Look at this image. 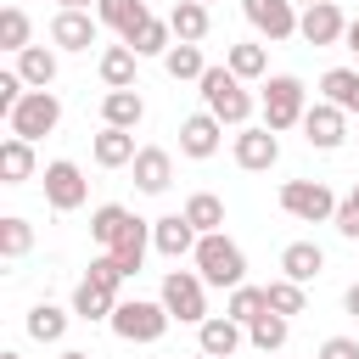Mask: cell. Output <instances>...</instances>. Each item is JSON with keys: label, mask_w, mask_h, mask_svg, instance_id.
<instances>
[{"label": "cell", "mask_w": 359, "mask_h": 359, "mask_svg": "<svg viewBox=\"0 0 359 359\" xmlns=\"http://www.w3.org/2000/svg\"><path fill=\"white\" fill-rule=\"evenodd\" d=\"M191 258H196V275H202L208 286H241V280H247V252H241L224 230L202 236Z\"/></svg>", "instance_id": "6da1fadb"}, {"label": "cell", "mask_w": 359, "mask_h": 359, "mask_svg": "<svg viewBox=\"0 0 359 359\" xmlns=\"http://www.w3.org/2000/svg\"><path fill=\"white\" fill-rule=\"evenodd\" d=\"M196 84H202V101H208V112H213L219 123H247V118H252V95L241 90V79H236L230 67H208Z\"/></svg>", "instance_id": "7a4b0ae2"}, {"label": "cell", "mask_w": 359, "mask_h": 359, "mask_svg": "<svg viewBox=\"0 0 359 359\" xmlns=\"http://www.w3.org/2000/svg\"><path fill=\"white\" fill-rule=\"evenodd\" d=\"M303 112H309V90H303V79H292V73H275V79L264 84V123L280 135V129L303 123Z\"/></svg>", "instance_id": "3957f363"}, {"label": "cell", "mask_w": 359, "mask_h": 359, "mask_svg": "<svg viewBox=\"0 0 359 359\" xmlns=\"http://www.w3.org/2000/svg\"><path fill=\"white\" fill-rule=\"evenodd\" d=\"M208 280L196 275V269H168L163 275V309L174 314V320H185V325H202L208 320V292H202Z\"/></svg>", "instance_id": "277c9868"}, {"label": "cell", "mask_w": 359, "mask_h": 359, "mask_svg": "<svg viewBox=\"0 0 359 359\" xmlns=\"http://www.w3.org/2000/svg\"><path fill=\"white\" fill-rule=\"evenodd\" d=\"M168 320H174V314L163 309V297H157V303H146V297H135V303H118L107 325H112V331H118L123 342H157V337L168 331Z\"/></svg>", "instance_id": "5b68a950"}, {"label": "cell", "mask_w": 359, "mask_h": 359, "mask_svg": "<svg viewBox=\"0 0 359 359\" xmlns=\"http://www.w3.org/2000/svg\"><path fill=\"white\" fill-rule=\"evenodd\" d=\"M6 123H11V135H22V140L50 135V129L62 123V101H56V90H28V95L6 112Z\"/></svg>", "instance_id": "8992f818"}, {"label": "cell", "mask_w": 359, "mask_h": 359, "mask_svg": "<svg viewBox=\"0 0 359 359\" xmlns=\"http://www.w3.org/2000/svg\"><path fill=\"white\" fill-rule=\"evenodd\" d=\"M280 208H286L292 219H303V224L337 219V196H331L320 180H286V185H280Z\"/></svg>", "instance_id": "52a82bcc"}, {"label": "cell", "mask_w": 359, "mask_h": 359, "mask_svg": "<svg viewBox=\"0 0 359 359\" xmlns=\"http://www.w3.org/2000/svg\"><path fill=\"white\" fill-rule=\"evenodd\" d=\"M84 196H90V185H84L79 163H67V157L45 163V202H50L56 213H73V208H84Z\"/></svg>", "instance_id": "ba28073f"}, {"label": "cell", "mask_w": 359, "mask_h": 359, "mask_svg": "<svg viewBox=\"0 0 359 359\" xmlns=\"http://www.w3.org/2000/svg\"><path fill=\"white\" fill-rule=\"evenodd\" d=\"M303 140L320 146V151H337V146L348 140V112H342L337 101H314V107L303 112Z\"/></svg>", "instance_id": "9c48e42d"}, {"label": "cell", "mask_w": 359, "mask_h": 359, "mask_svg": "<svg viewBox=\"0 0 359 359\" xmlns=\"http://www.w3.org/2000/svg\"><path fill=\"white\" fill-rule=\"evenodd\" d=\"M196 241H202V230L185 219V213H163V219H151V247L163 252V258H185V252H196Z\"/></svg>", "instance_id": "30bf717a"}, {"label": "cell", "mask_w": 359, "mask_h": 359, "mask_svg": "<svg viewBox=\"0 0 359 359\" xmlns=\"http://www.w3.org/2000/svg\"><path fill=\"white\" fill-rule=\"evenodd\" d=\"M241 11H247V22H252L264 39H292V34H297L292 0H241Z\"/></svg>", "instance_id": "8fae6325"}, {"label": "cell", "mask_w": 359, "mask_h": 359, "mask_svg": "<svg viewBox=\"0 0 359 359\" xmlns=\"http://www.w3.org/2000/svg\"><path fill=\"white\" fill-rule=\"evenodd\" d=\"M297 34H303L309 45H337V39H348V17H342L331 0H314V6L297 17Z\"/></svg>", "instance_id": "7c38bea8"}, {"label": "cell", "mask_w": 359, "mask_h": 359, "mask_svg": "<svg viewBox=\"0 0 359 359\" xmlns=\"http://www.w3.org/2000/svg\"><path fill=\"white\" fill-rule=\"evenodd\" d=\"M236 163H241L247 174L275 168V163H280V140H275V129H269V123H264V129H241V135H236Z\"/></svg>", "instance_id": "4fadbf2b"}, {"label": "cell", "mask_w": 359, "mask_h": 359, "mask_svg": "<svg viewBox=\"0 0 359 359\" xmlns=\"http://www.w3.org/2000/svg\"><path fill=\"white\" fill-rule=\"evenodd\" d=\"M50 39L62 45V50H90L95 39H101V17H90V11H56V22H50Z\"/></svg>", "instance_id": "5bb4252c"}, {"label": "cell", "mask_w": 359, "mask_h": 359, "mask_svg": "<svg viewBox=\"0 0 359 359\" xmlns=\"http://www.w3.org/2000/svg\"><path fill=\"white\" fill-rule=\"evenodd\" d=\"M135 185H140L146 196H163V191L174 185V157H168L163 146H140V151H135Z\"/></svg>", "instance_id": "9a60e30c"}, {"label": "cell", "mask_w": 359, "mask_h": 359, "mask_svg": "<svg viewBox=\"0 0 359 359\" xmlns=\"http://www.w3.org/2000/svg\"><path fill=\"white\" fill-rule=\"evenodd\" d=\"M219 129H224V123H219L213 112H191V118L180 123V151L196 157V163L213 157V151H219Z\"/></svg>", "instance_id": "2e32d148"}, {"label": "cell", "mask_w": 359, "mask_h": 359, "mask_svg": "<svg viewBox=\"0 0 359 359\" xmlns=\"http://www.w3.org/2000/svg\"><path fill=\"white\" fill-rule=\"evenodd\" d=\"M196 348L213 353V359H230V353L241 348V320H230V314H208V320L196 325Z\"/></svg>", "instance_id": "e0dca14e"}, {"label": "cell", "mask_w": 359, "mask_h": 359, "mask_svg": "<svg viewBox=\"0 0 359 359\" xmlns=\"http://www.w3.org/2000/svg\"><path fill=\"white\" fill-rule=\"evenodd\" d=\"M146 247H151V224H146V219H129V224H123V236H118L107 252L118 258V269H123V275H140V264H146Z\"/></svg>", "instance_id": "ac0fdd59"}, {"label": "cell", "mask_w": 359, "mask_h": 359, "mask_svg": "<svg viewBox=\"0 0 359 359\" xmlns=\"http://www.w3.org/2000/svg\"><path fill=\"white\" fill-rule=\"evenodd\" d=\"M112 309H118V286L84 275L79 292H73V314H79V320H112Z\"/></svg>", "instance_id": "d6986e66"}, {"label": "cell", "mask_w": 359, "mask_h": 359, "mask_svg": "<svg viewBox=\"0 0 359 359\" xmlns=\"http://www.w3.org/2000/svg\"><path fill=\"white\" fill-rule=\"evenodd\" d=\"M280 269H286V280H297V286H309L320 269H325V252L314 247V241H292L286 252H280Z\"/></svg>", "instance_id": "ffe728a7"}, {"label": "cell", "mask_w": 359, "mask_h": 359, "mask_svg": "<svg viewBox=\"0 0 359 359\" xmlns=\"http://www.w3.org/2000/svg\"><path fill=\"white\" fill-rule=\"evenodd\" d=\"M168 28H174V39H185V45H202V39H208V6H202V0H174V11H168Z\"/></svg>", "instance_id": "44dd1931"}, {"label": "cell", "mask_w": 359, "mask_h": 359, "mask_svg": "<svg viewBox=\"0 0 359 359\" xmlns=\"http://www.w3.org/2000/svg\"><path fill=\"white\" fill-rule=\"evenodd\" d=\"M95 17H101L112 34H123V39H129L151 11H146V0H95Z\"/></svg>", "instance_id": "7402d4cb"}, {"label": "cell", "mask_w": 359, "mask_h": 359, "mask_svg": "<svg viewBox=\"0 0 359 359\" xmlns=\"http://www.w3.org/2000/svg\"><path fill=\"white\" fill-rule=\"evenodd\" d=\"M17 73H22L28 90H50V79H56V50H45V45L17 50Z\"/></svg>", "instance_id": "603a6c76"}, {"label": "cell", "mask_w": 359, "mask_h": 359, "mask_svg": "<svg viewBox=\"0 0 359 359\" xmlns=\"http://www.w3.org/2000/svg\"><path fill=\"white\" fill-rule=\"evenodd\" d=\"M95 163H101V168H123V163H135V135L118 129V123H107V129L95 135Z\"/></svg>", "instance_id": "cb8c5ba5"}, {"label": "cell", "mask_w": 359, "mask_h": 359, "mask_svg": "<svg viewBox=\"0 0 359 359\" xmlns=\"http://www.w3.org/2000/svg\"><path fill=\"white\" fill-rule=\"evenodd\" d=\"M135 50L129 45H107L101 50V79H107V90H135Z\"/></svg>", "instance_id": "d4e9b609"}, {"label": "cell", "mask_w": 359, "mask_h": 359, "mask_svg": "<svg viewBox=\"0 0 359 359\" xmlns=\"http://www.w3.org/2000/svg\"><path fill=\"white\" fill-rule=\"evenodd\" d=\"M101 118H107V123H118V129H135V123L146 118V101H140V90H107V101H101Z\"/></svg>", "instance_id": "484cf974"}, {"label": "cell", "mask_w": 359, "mask_h": 359, "mask_svg": "<svg viewBox=\"0 0 359 359\" xmlns=\"http://www.w3.org/2000/svg\"><path fill=\"white\" fill-rule=\"evenodd\" d=\"M0 174H6V185H22V180H34V140L11 135V140L0 146Z\"/></svg>", "instance_id": "4316f807"}, {"label": "cell", "mask_w": 359, "mask_h": 359, "mask_svg": "<svg viewBox=\"0 0 359 359\" xmlns=\"http://www.w3.org/2000/svg\"><path fill=\"white\" fill-rule=\"evenodd\" d=\"M320 90H325V101H337L342 112H359V67H331V73L320 79Z\"/></svg>", "instance_id": "83f0119b"}, {"label": "cell", "mask_w": 359, "mask_h": 359, "mask_svg": "<svg viewBox=\"0 0 359 359\" xmlns=\"http://www.w3.org/2000/svg\"><path fill=\"white\" fill-rule=\"evenodd\" d=\"M168 39H174V28H168V22H157V17H146L123 45H129L135 56H168Z\"/></svg>", "instance_id": "f1b7e54d"}, {"label": "cell", "mask_w": 359, "mask_h": 359, "mask_svg": "<svg viewBox=\"0 0 359 359\" xmlns=\"http://www.w3.org/2000/svg\"><path fill=\"white\" fill-rule=\"evenodd\" d=\"M286 331H292V325H286V314H275V309H264V314L247 325V337H252V348H258V353L286 348Z\"/></svg>", "instance_id": "f546056e"}, {"label": "cell", "mask_w": 359, "mask_h": 359, "mask_svg": "<svg viewBox=\"0 0 359 359\" xmlns=\"http://www.w3.org/2000/svg\"><path fill=\"white\" fill-rule=\"evenodd\" d=\"M264 309H269V297H264V286H247V280H241V286H230V303H224V314H230V320H241V325H252V320H258Z\"/></svg>", "instance_id": "4dcf8cb0"}, {"label": "cell", "mask_w": 359, "mask_h": 359, "mask_svg": "<svg viewBox=\"0 0 359 359\" xmlns=\"http://www.w3.org/2000/svg\"><path fill=\"white\" fill-rule=\"evenodd\" d=\"M62 331H67V314L56 303H34L28 309V337L34 342H62Z\"/></svg>", "instance_id": "1f68e13d"}, {"label": "cell", "mask_w": 359, "mask_h": 359, "mask_svg": "<svg viewBox=\"0 0 359 359\" xmlns=\"http://www.w3.org/2000/svg\"><path fill=\"white\" fill-rule=\"evenodd\" d=\"M185 219H191V224H196L202 236H213V230L224 224V202H219L213 191H196V196L185 202Z\"/></svg>", "instance_id": "d6a6232c"}, {"label": "cell", "mask_w": 359, "mask_h": 359, "mask_svg": "<svg viewBox=\"0 0 359 359\" xmlns=\"http://www.w3.org/2000/svg\"><path fill=\"white\" fill-rule=\"evenodd\" d=\"M129 219H135L129 208H118V202H107V208H95V213H90V236H95L101 247H112V241L123 236V224H129Z\"/></svg>", "instance_id": "836d02e7"}, {"label": "cell", "mask_w": 359, "mask_h": 359, "mask_svg": "<svg viewBox=\"0 0 359 359\" xmlns=\"http://www.w3.org/2000/svg\"><path fill=\"white\" fill-rule=\"evenodd\" d=\"M163 67H168V79H202L208 73V62H202V50L196 45H168V56H163Z\"/></svg>", "instance_id": "e575fe53"}, {"label": "cell", "mask_w": 359, "mask_h": 359, "mask_svg": "<svg viewBox=\"0 0 359 359\" xmlns=\"http://www.w3.org/2000/svg\"><path fill=\"white\" fill-rule=\"evenodd\" d=\"M224 67H230L236 79H264V67H269V50H264V45H230Z\"/></svg>", "instance_id": "d590c367"}, {"label": "cell", "mask_w": 359, "mask_h": 359, "mask_svg": "<svg viewBox=\"0 0 359 359\" xmlns=\"http://www.w3.org/2000/svg\"><path fill=\"white\" fill-rule=\"evenodd\" d=\"M28 247H34V224H28V219H17V213H11V219H0V258H22Z\"/></svg>", "instance_id": "8d00e7d4"}, {"label": "cell", "mask_w": 359, "mask_h": 359, "mask_svg": "<svg viewBox=\"0 0 359 359\" xmlns=\"http://www.w3.org/2000/svg\"><path fill=\"white\" fill-rule=\"evenodd\" d=\"M264 297H269V309H275V314H286V320H292V314H303V303H309L297 280H269V286H264Z\"/></svg>", "instance_id": "74e56055"}, {"label": "cell", "mask_w": 359, "mask_h": 359, "mask_svg": "<svg viewBox=\"0 0 359 359\" xmlns=\"http://www.w3.org/2000/svg\"><path fill=\"white\" fill-rule=\"evenodd\" d=\"M0 45L6 50H28V17H22V6L0 11Z\"/></svg>", "instance_id": "f35d334b"}, {"label": "cell", "mask_w": 359, "mask_h": 359, "mask_svg": "<svg viewBox=\"0 0 359 359\" xmlns=\"http://www.w3.org/2000/svg\"><path fill=\"white\" fill-rule=\"evenodd\" d=\"M331 224H337V236L359 241V202H353V196H348V202H337V219H331Z\"/></svg>", "instance_id": "ab89813d"}, {"label": "cell", "mask_w": 359, "mask_h": 359, "mask_svg": "<svg viewBox=\"0 0 359 359\" xmlns=\"http://www.w3.org/2000/svg\"><path fill=\"white\" fill-rule=\"evenodd\" d=\"M314 359H359V342H353V337H325Z\"/></svg>", "instance_id": "60d3db41"}, {"label": "cell", "mask_w": 359, "mask_h": 359, "mask_svg": "<svg viewBox=\"0 0 359 359\" xmlns=\"http://www.w3.org/2000/svg\"><path fill=\"white\" fill-rule=\"evenodd\" d=\"M342 303H348V314H353V320H359V280H353V286H348V297H342Z\"/></svg>", "instance_id": "b9f144b4"}, {"label": "cell", "mask_w": 359, "mask_h": 359, "mask_svg": "<svg viewBox=\"0 0 359 359\" xmlns=\"http://www.w3.org/2000/svg\"><path fill=\"white\" fill-rule=\"evenodd\" d=\"M348 50H353V56H359V17H353V22H348Z\"/></svg>", "instance_id": "7bdbcfd3"}, {"label": "cell", "mask_w": 359, "mask_h": 359, "mask_svg": "<svg viewBox=\"0 0 359 359\" xmlns=\"http://www.w3.org/2000/svg\"><path fill=\"white\" fill-rule=\"evenodd\" d=\"M62 6H67V11H90V0H62Z\"/></svg>", "instance_id": "ee69618b"}, {"label": "cell", "mask_w": 359, "mask_h": 359, "mask_svg": "<svg viewBox=\"0 0 359 359\" xmlns=\"http://www.w3.org/2000/svg\"><path fill=\"white\" fill-rule=\"evenodd\" d=\"M62 359H90V353H79V348H67V353H62Z\"/></svg>", "instance_id": "f6af8a7d"}, {"label": "cell", "mask_w": 359, "mask_h": 359, "mask_svg": "<svg viewBox=\"0 0 359 359\" xmlns=\"http://www.w3.org/2000/svg\"><path fill=\"white\" fill-rule=\"evenodd\" d=\"M348 196H353V202H359V185H353V191H348Z\"/></svg>", "instance_id": "bcb514c9"}, {"label": "cell", "mask_w": 359, "mask_h": 359, "mask_svg": "<svg viewBox=\"0 0 359 359\" xmlns=\"http://www.w3.org/2000/svg\"><path fill=\"white\" fill-rule=\"evenodd\" d=\"M0 359H22V353H0Z\"/></svg>", "instance_id": "7dc6e473"}, {"label": "cell", "mask_w": 359, "mask_h": 359, "mask_svg": "<svg viewBox=\"0 0 359 359\" xmlns=\"http://www.w3.org/2000/svg\"><path fill=\"white\" fill-rule=\"evenodd\" d=\"M196 359H213V353H202V348H196Z\"/></svg>", "instance_id": "c3c4849f"}, {"label": "cell", "mask_w": 359, "mask_h": 359, "mask_svg": "<svg viewBox=\"0 0 359 359\" xmlns=\"http://www.w3.org/2000/svg\"><path fill=\"white\" fill-rule=\"evenodd\" d=\"M202 6H213V0H202Z\"/></svg>", "instance_id": "681fc988"}, {"label": "cell", "mask_w": 359, "mask_h": 359, "mask_svg": "<svg viewBox=\"0 0 359 359\" xmlns=\"http://www.w3.org/2000/svg\"><path fill=\"white\" fill-rule=\"evenodd\" d=\"M303 6H314V0H303Z\"/></svg>", "instance_id": "f907efd6"}]
</instances>
